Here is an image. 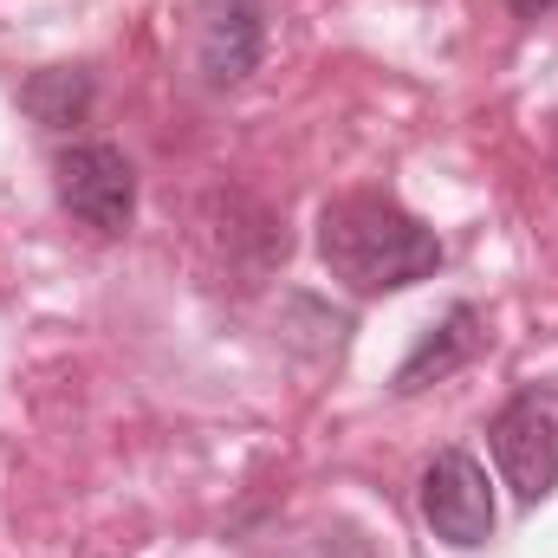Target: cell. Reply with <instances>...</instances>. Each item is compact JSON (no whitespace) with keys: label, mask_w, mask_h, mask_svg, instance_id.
Wrapping results in <instances>:
<instances>
[{"label":"cell","mask_w":558,"mask_h":558,"mask_svg":"<svg viewBox=\"0 0 558 558\" xmlns=\"http://www.w3.org/2000/svg\"><path fill=\"white\" fill-rule=\"evenodd\" d=\"M318 260L357 299L410 292L441 274V234L390 195H338L318 215Z\"/></svg>","instance_id":"6da1fadb"},{"label":"cell","mask_w":558,"mask_h":558,"mask_svg":"<svg viewBox=\"0 0 558 558\" xmlns=\"http://www.w3.org/2000/svg\"><path fill=\"white\" fill-rule=\"evenodd\" d=\"M487 448H494L500 481L513 487V500L539 507L558 487V390L553 384H526L520 397H507V410L487 422Z\"/></svg>","instance_id":"7a4b0ae2"},{"label":"cell","mask_w":558,"mask_h":558,"mask_svg":"<svg viewBox=\"0 0 558 558\" xmlns=\"http://www.w3.org/2000/svg\"><path fill=\"white\" fill-rule=\"evenodd\" d=\"M59 202L72 221H85L92 234H124L137 221V169L118 143H65L52 162Z\"/></svg>","instance_id":"3957f363"},{"label":"cell","mask_w":558,"mask_h":558,"mask_svg":"<svg viewBox=\"0 0 558 558\" xmlns=\"http://www.w3.org/2000/svg\"><path fill=\"white\" fill-rule=\"evenodd\" d=\"M422 520L454 553H474V546L494 539V487H487V468L468 448H441L422 468Z\"/></svg>","instance_id":"277c9868"},{"label":"cell","mask_w":558,"mask_h":558,"mask_svg":"<svg viewBox=\"0 0 558 558\" xmlns=\"http://www.w3.org/2000/svg\"><path fill=\"white\" fill-rule=\"evenodd\" d=\"M267 52V0H202V78L234 92Z\"/></svg>","instance_id":"5b68a950"},{"label":"cell","mask_w":558,"mask_h":558,"mask_svg":"<svg viewBox=\"0 0 558 558\" xmlns=\"http://www.w3.org/2000/svg\"><path fill=\"white\" fill-rule=\"evenodd\" d=\"M481 344H487L481 312H474V305H448V318H441V325H428V338L403 357V371H397V384H390V390H397V397H416V390H428V384L454 377L461 364H474V357H481Z\"/></svg>","instance_id":"8992f818"},{"label":"cell","mask_w":558,"mask_h":558,"mask_svg":"<svg viewBox=\"0 0 558 558\" xmlns=\"http://www.w3.org/2000/svg\"><path fill=\"white\" fill-rule=\"evenodd\" d=\"M20 105L33 111V124H46V131H72V124L92 111V72H85V65L33 72V78L20 85Z\"/></svg>","instance_id":"52a82bcc"},{"label":"cell","mask_w":558,"mask_h":558,"mask_svg":"<svg viewBox=\"0 0 558 558\" xmlns=\"http://www.w3.org/2000/svg\"><path fill=\"white\" fill-rule=\"evenodd\" d=\"M507 7H513L520 20H546V13H553L558 0H507Z\"/></svg>","instance_id":"ba28073f"}]
</instances>
